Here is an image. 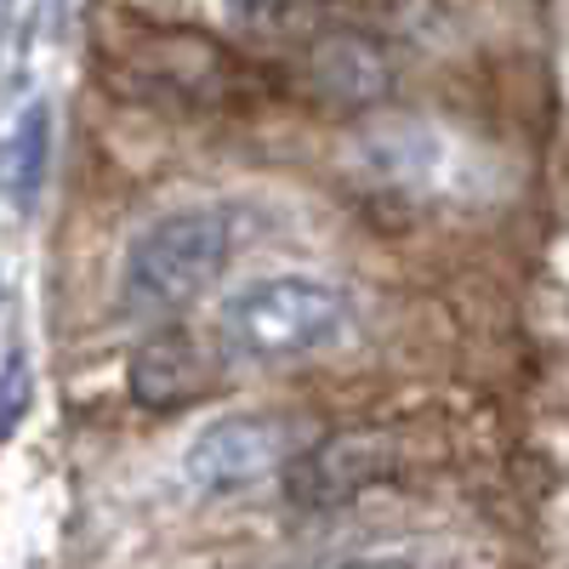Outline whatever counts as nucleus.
Wrapping results in <instances>:
<instances>
[{
  "label": "nucleus",
  "instance_id": "obj_1",
  "mask_svg": "<svg viewBox=\"0 0 569 569\" xmlns=\"http://www.w3.org/2000/svg\"><path fill=\"white\" fill-rule=\"evenodd\" d=\"M359 302L342 279L279 268L251 273L217 302L211 348L228 370H284L353 342Z\"/></svg>",
  "mask_w": 569,
  "mask_h": 569
},
{
  "label": "nucleus",
  "instance_id": "obj_2",
  "mask_svg": "<svg viewBox=\"0 0 569 569\" xmlns=\"http://www.w3.org/2000/svg\"><path fill=\"white\" fill-rule=\"evenodd\" d=\"M103 74L137 103L194 109V114L251 109L273 98L279 86L257 58L177 23H131L126 34L103 40Z\"/></svg>",
  "mask_w": 569,
  "mask_h": 569
},
{
  "label": "nucleus",
  "instance_id": "obj_3",
  "mask_svg": "<svg viewBox=\"0 0 569 569\" xmlns=\"http://www.w3.org/2000/svg\"><path fill=\"white\" fill-rule=\"evenodd\" d=\"M233 251H240V211L233 206H177L126 246L120 308L142 325H171L200 297H211Z\"/></svg>",
  "mask_w": 569,
  "mask_h": 569
},
{
  "label": "nucleus",
  "instance_id": "obj_4",
  "mask_svg": "<svg viewBox=\"0 0 569 569\" xmlns=\"http://www.w3.org/2000/svg\"><path fill=\"white\" fill-rule=\"evenodd\" d=\"M353 177L359 188L405 206H467L485 194L479 171H472V149L445 137L427 120H376L353 137Z\"/></svg>",
  "mask_w": 569,
  "mask_h": 569
},
{
  "label": "nucleus",
  "instance_id": "obj_5",
  "mask_svg": "<svg viewBox=\"0 0 569 569\" xmlns=\"http://www.w3.org/2000/svg\"><path fill=\"white\" fill-rule=\"evenodd\" d=\"M308 433L291 416H262V410H240V416H217L206 421L182 450V485L200 501H233L251 496L262 485H279L284 467L302 456Z\"/></svg>",
  "mask_w": 569,
  "mask_h": 569
},
{
  "label": "nucleus",
  "instance_id": "obj_6",
  "mask_svg": "<svg viewBox=\"0 0 569 569\" xmlns=\"http://www.w3.org/2000/svg\"><path fill=\"white\" fill-rule=\"evenodd\" d=\"M399 467H405V445L388 427H337V433H319L302 445V456L284 467L279 496L302 518L342 512V507L365 501L370 490L393 485Z\"/></svg>",
  "mask_w": 569,
  "mask_h": 569
},
{
  "label": "nucleus",
  "instance_id": "obj_7",
  "mask_svg": "<svg viewBox=\"0 0 569 569\" xmlns=\"http://www.w3.org/2000/svg\"><path fill=\"white\" fill-rule=\"evenodd\" d=\"M217 370H228V365L217 359L211 342H194L188 330L160 325V330H149V342H137V353L126 365V388L142 410L171 416V410L200 405L217 388Z\"/></svg>",
  "mask_w": 569,
  "mask_h": 569
},
{
  "label": "nucleus",
  "instance_id": "obj_8",
  "mask_svg": "<svg viewBox=\"0 0 569 569\" xmlns=\"http://www.w3.org/2000/svg\"><path fill=\"white\" fill-rule=\"evenodd\" d=\"M302 80L325 109H376L393 91V58L359 29H313L302 46Z\"/></svg>",
  "mask_w": 569,
  "mask_h": 569
},
{
  "label": "nucleus",
  "instance_id": "obj_9",
  "mask_svg": "<svg viewBox=\"0 0 569 569\" xmlns=\"http://www.w3.org/2000/svg\"><path fill=\"white\" fill-rule=\"evenodd\" d=\"M46 154H52V114H46L40 103L18 120L12 142H7V188L12 200L29 211L40 200V182H46Z\"/></svg>",
  "mask_w": 569,
  "mask_h": 569
},
{
  "label": "nucleus",
  "instance_id": "obj_10",
  "mask_svg": "<svg viewBox=\"0 0 569 569\" xmlns=\"http://www.w3.org/2000/svg\"><path fill=\"white\" fill-rule=\"evenodd\" d=\"M233 29L262 46H308L313 0H233Z\"/></svg>",
  "mask_w": 569,
  "mask_h": 569
},
{
  "label": "nucleus",
  "instance_id": "obj_11",
  "mask_svg": "<svg viewBox=\"0 0 569 569\" xmlns=\"http://www.w3.org/2000/svg\"><path fill=\"white\" fill-rule=\"evenodd\" d=\"M23 405H29V365H23V353H12L7 359V393H0V439L18 427Z\"/></svg>",
  "mask_w": 569,
  "mask_h": 569
},
{
  "label": "nucleus",
  "instance_id": "obj_12",
  "mask_svg": "<svg viewBox=\"0 0 569 569\" xmlns=\"http://www.w3.org/2000/svg\"><path fill=\"white\" fill-rule=\"evenodd\" d=\"M325 569H421L410 552H359V558H342V563H325Z\"/></svg>",
  "mask_w": 569,
  "mask_h": 569
}]
</instances>
